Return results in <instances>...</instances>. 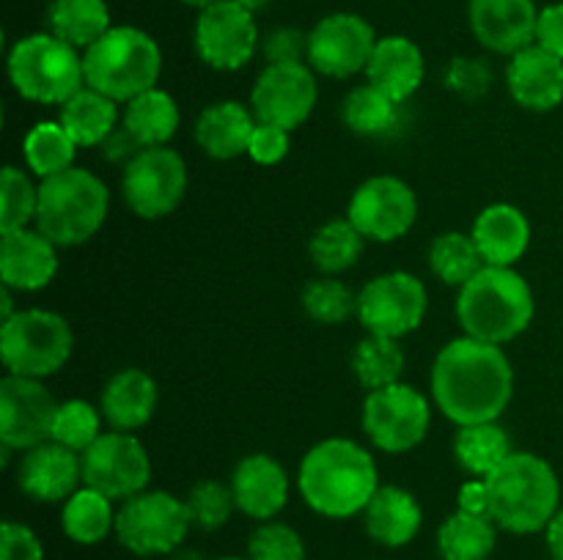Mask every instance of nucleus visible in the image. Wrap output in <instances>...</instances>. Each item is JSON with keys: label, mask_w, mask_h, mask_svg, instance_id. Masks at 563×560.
<instances>
[{"label": "nucleus", "mask_w": 563, "mask_h": 560, "mask_svg": "<svg viewBox=\"0 0 563 560\" xmlns=\"http://www.w3.org/2000/svg\"><path fill=\"white\" fill-rule=\"evenodd\" d=\"M515 371L500 346L465 335L445 346L432 368V395L460 426L493 423L506 412Z\"/></svg>", "instance_id": "nucleus-1"}, {"label": "nucleus", "mask_w": 563, "mask_h": 560, "mask_svg": "<svg viewBox=\"0 0 563 560\" xmlns=\"http://www.w3.org/2000/svg\"><path fill=\"white\" fill-rule=\"evenodd\" d=\"M297 486L317 514L346 519L366 511L368 500L377 494V464L372 453L352 439H324L302 459Z\"/></svg>", "instance_id": "nucleus-2"}, {"label": "nucleus", "mask_w": 563, "mask_h": 560, "mask_svg": "<svg viewBox=\"0 0 563 560\" xmlns=\"http://www.w3.org/2000/svg\"><path fill=\"white\" fill-rule=\"evenodd\" d=\"M484 481L489 489V516L517 536L548 530L561 511L559 475L537 453H511Z\"/></svg>", "instance_id": "nucleus-3"}, {"label": "nucleus", "mask_w": 563, "mask_h": 560, "mask_svg": "<svg viewBox=\"0 0 563 560\" xmlns=\"http://www.w3.org/2000/svg\"><path fill=\"white\" fill-rule=\"evenodd\" d=\"M456 316L471 338L506 344L526 333L533 318V291L511 267H484L456 296Z\"/></svg>", "instance_id": "nucleus-4"}, {"label": "nucleus", "mask_w": 563, "mask_h": 560, "mask_svg": "<svg viewBox=\"0 0 563 560\" xmlns=\"http://www.w3.org/2000/svg\"><path fill=\"white\" fill-rule=\"evenodd\" d=\"M159 69H163V55L157 42L141 27L130 25L110 27L82 55L88 88L104 93L113 102H130L154 88Z\"/></svg>", "instance_id": "nucleus-5"}, {"label": "nucleus", "mask_w": 563, "mask_h": 560, "mask_svg": "<svg viewBox=\"0 0 563 560\" xmlns=\"http://www.w3.org/2000/svg\"><path fill=\"white\" fill-rule=\"evenodd\" d=\"M108 187L82 168L55 173L38 187L36 231L60 247L91 239L108 217Z\"/></svg>", "instance_id": "nucleus-6"}, {"label": "nucleus", "mask_w": 563, "mask_h": 560, "mask_svg": "<svg viewBox=\"0 0 563 560\" xmlns=\"http://www.w3.org/2000/svg\"><path fill=\"white\" fill-rule=\"evenodd\" d=\"M9 77L22 97L42 104H64L86 82L82 58L53 33L20 38L9 53Z\"/></svg>", "instance_id": "nucleus-7"}, {"label": "nucleus", "mask_w": 563, "mask_h": 560, "mask_svg": "<svg viewBox=\"0 0 563 560\" xmlns=\"http://www.w3.org/2000/svg\"><path fill=\"white\" fill-rule=\"evenodd\" d=\"M71 344L69 322L53 311H20L0 327V355L14 377H49L66 366Z\"/></svg>", "instance_id": "nucleus-8"}, {"label": "nucleus", "mask_w": 563, "mask_h": 560, "mask_svg": "<svg viewBox=\"0 0 563 560\" xmlns=\"http://www.w3.org/2000/svg\"><path fill=\"white\" fill-rule=\"evenodd\" d=\"M192 519L185 500L170 492H137L115 514V536L132 555H168L185 541Z\"/></svg>", "instance_id": "nucleus-9"}, {"label": "nucleus", "mask_w": 563, "mask_h": 560, "mask_svg": "<svg viewBox=\"0 0 563 560\" xmlns=\"http://www.w3.org/2000/svg\"><path fill=\"white\" fill-rule=\"evenodd\" d=\"M121 190H124L126 206H130L137 217H165V214L174 212L181 203V198H185V159H181L174 148H141V152L126 163Z\"/></svg>", "instance_id": "nucleus-10"}, {"label": "nucleus", "mask_w": 563, "mask_h": 560, "mask_svg": "<svg viewBox=\"0 0 563 560\" xmlns=\"http://www.w3.org/2000/svg\"><path fill=\"white\" fill-rule=\"evenodd\" d=\"M429 404L410 384L372 390L363 404V428L379 450L405 453L423 443L429 432Z\"/></svg>", "instance_id": "nucleus-11"}, {"label": "nucleus", "mask_w": 563, "mask_h": 560, "mask_svg": "<svg viewBox=\"0 0 563 560\" xmlns=\"http://www.w3.org/2000/svg\"><path fill=\"white\" fill-rule=\"evenodd\" d=\"M427 313V289L410 272H388L368 280L357 294V316L368 335L396 338L421 327Z\"/></svg>", "instance_id": "nucleus-12"}, {"label": "nucleus", "mask_w": 563, "mask_h": 560, "mask_svg": "<svg viewBox=\"0 0 563 560\" xmlns=\"http://www.w3.org/2000/svg\"><path fill=\"white\" fill-rule=\"evenodd\" d=\"M82 481L110 500H130L143 492L152 478V461L146 448L132 434H102L80 453Z\"/></svg>", "instance_id": "nucleus-13"}, {"label": "nucleus", "mask_w": 563, "mask_h": 560, "mask_svg": "<svg viewBox=\"0 0 563 560\" xmlns=\"http://www.w3.org/2000/svg\"><path fill=\"white\" fill-rule=\"evenodd\" d=\"M258 44L253 11L236 0H218L201 9L196 25V47L203 64L234 71L253 58Z\"/></svg>", "instance_id": "nucleus-14"}, {"label": "nucleus", "mask_w": 563, "mask_h": 560, "mask_svg": "<svg viewBox=\"0 0 563 560\" xmlns=\"http://www.w3.org/2000/svg\"><path fill=\"white\" fill-rule=\"evenodd\" d=\"M416 192L396 176H374L363 181L350 201V223L366 239L394 242L416 225Z\"/></svg>", "instance_id": "nucleus-15"}, {"label": "nucleus", "mask_w": 563, "mask_h": 560, "mask_svg": "<svg viewBox=\"0 0 563 560\" xmlns=\"http://www.w3.org/2000/svg\"><path fill=\"white\" fill-rule=\"evenodd\" d=\"M53 393L38 379L9 377L0 382V439L9 448H36L53 437L58 415Z\"/></svg>", "instance_id": "nucleus-16"}, {"label": "nucleus", "mask_w": 563, "mask_h": 560, "mask_svg": "<svg viewBox=\"0 0 563 560\" xmlns=\"http://www.w3.org/2000/svg\"><path fill=\"white\" fill-rule=\"evenodd\" d=\"M251 104L258 124L291 132L317 104V80L306 64H269L253 86Z\"/></svg>", "instance_id": "nucleus-17"}, {"label": "nucleus", "mask_w": 563, "mask_h": 560, "mask_svg": "<svg viewBox=\"0 0 563 560\" xmlns=\"http://www.w3.org/2000/svg\"><path fill=\"white\" fill-rule=\"evenodd\" d=\"M374 27L357 14H330L308 33V60L328 77H350L372 60Z\"/></svg>", "instance_id": "nucleus-18"}, {"label": "nucleus", "mask_w": 563, "mask_h": 560, "mask_svg": "<svg viewBox=\"0 0 563 560\" xmlns=\"http://www.w3.org/2000/svg\"><path fill=\"white\" fill-rule=\"evenodd\" d=\"M539 11L533 0H471V27L493 53L515 55L537 38Z\"/></svg>", "instance_id": "nucleus-19"}, {"label": "nucleus", "mask_w": 563, "mask_h": 560, "mask_svg": "<svg viewBox=\"0 0 563 560\" xmlns=\"http://www.w3.org/2000/svg\"><path fill=\"white\" fill-rule=\"evenodd\" d=\"M82 481V461L60 443H42L22 456L20 486L38 503H58L77 492Z\"/></svg>", "instance_id": "nucleus-20"}, {"label": "nucleus", "mask_w": 563, "mask_h": 560, "mask_svg": "<svg viewBox=\"0 0 563 560\" xmlns=\"http://www.w3.org/2000/svg\"><path fill=\"white\" fill-rule=\"evenodd\" d=\"M509 91L526 110L548 113L563 102V60L539 44L511 55Z\"/></svg>", "instance_id": "nucleus-21"}, {"label": "nucleus", "mask_w": 563, "mask_h": 560, "mask_svg": "<svg viewBox=\"0 0 563 560\" xmlns=\"http://www.w3.org/2000/svg\"><path fill=\"white\" fill-rule=\"evenodd\" d=\"M231 492L242 514L267 522L284 511L289 500V478L273 456L253 453L236 464L231 475Z\"/></svg>", "instance_id": "nucleus-22"}, {"label": "nucleus", "mask_w": 563, "mask_h": 560, "mask_svg": "<svg viewBox=\"0 0 563 560\" xmlns=\"http://www.w3.org/2000/svg\"><path fill=\"white\" fill-rule=\"evenodd\" d=\"M42 231L16 228L3 234L0 245V275L3 285L20 291L44 289L58 272V253Z\"/></svg>", "instance_id": "nucleus-23"}, {"label": "nucleus", "mask_w": 563, "mask_h": 560, "mask_svg": "<svg viewBox=\"0 0 563 560\" xmlns=\"http://www.w3.org/2000/svg\"><path fill=\"white\" fill-rule=\"evenodd\" d=\"M473 242L489 267H511L520 261L531 242V225L517 206L495 203L487 206L473 223Z\"/></svg>", "instance_id": "nucleus-24"}, {"label": "nucleus", "mask_w": 563, "mask_h": 560, "mask_svg": "<svg viewBox=\"0 0 563 560\" xmlns=\"http://www.w3.org/2000/svg\"><path fill=\"white\" fill-rule=\"evenodd\" d=\"M368 86L379 88L394 102H407L423 82V55L405 36H385L374 47L366 66Z\"/></svg>", "instance_id": "nucleus-25"}, {"label": "nucleus", "mask_w": 563, "mask_h": 560, "mask_svg": "<svg viewBox=\"0 0 563 560\" xmlns=\"http://www.w3.org/2000/svg\"><path fill=\"white\" fill-rule=\"evenodd\" d=\"M154 410H157V382L141 368H124L104 384L102 412L115 432L146 426Z\"/></svg>", "instance_id": "nucleus-26"}, {"label": "nucleus", "mask_w": 563, "mask_h": 560, "mask_svg": "<svg viewBox=\"0 0 563 560\" xmlns=\"http://www.w3.org/2000/svg\"><path fill=\"white\" fill-rule=\"evenodd\" d=\"M366 533L385 547H405L421 530V505L407 489L379 486L366 505Z\"/></svg>", "instance_id": "nucleus-27"}, {"label": "nucleus", "mask_w": 563, "mask_h": 560, "mask_svg": "<svg viewBox=\"0 0 563 560\" xmlns=\"http://www.w3.org/2000/svg\"><path fill=\"white\" fill-rule=\"evenodd\" d=\"M256 121L240 102L209 104L196 124V141L214 159H234L251 148Z\"/></svg>", "instance_id": "nucleus-28"}, {"label": "nucleus", "mask_w": 563, "mask_h": 560, "mask_svg": "<svg viewBox=\"0 0 563 560\" xmlns=\"http://www.w3.org/2000/svg\"><path fill=\"white\" fill-rule=\"evenodd\" d=\"M115 102L93 88H80L60 104L58 124L69 132L77 146H102L115 132Z\"/></svg>", "instance_id": "nucleus-29"}, {"label": "nucleus", "mask_w": 563, "mask_h": 560, "mask_svg": "<svg viewBox=\"0 0 563 560\" xmlns=\"http://www.w3.org/2000/svg\"><path fill=\"white\" fill-rule=\"evenodd\" d=\"M179 126V108L174 97L159 88H148L141 97L130 99L124 110V130L141 148L165 146Z\"/></svg>", "instance_id": "nucleus-30"}, {"label": "nucleus", "mask_w": 563, "mask_h": 560, "mask_svg": "<svg viewBox=\"0 0 563 560\" xmlns=\"http://www.w3.org/2000/svg\"><path fill=\"white\" fill-rule=\"evenodd\" d=\"M511 450V439L504 426L498 423H473V426H460L454 437V456L471 475L489 478L500 464H504Z\"/></svg>", "instance_id": "nucleus-31"}, {"label": "nucleus", "mask_w": 563, "mask_h": 560, "mask_svg": "<svg viewBox=\"0 0 563 560\" xmlns=\"http://www.w3.org/2000/svg\"><path fill=\"white\" fill-rule=\"evenodd\" d=\"M47 22L53 36L88 49L110 31V11L104 0H53Z\"/></svg>", "instance_id": "nucleus-32"}, {"label": "nucleus", "mask_w": 563, "mask_h": 560, "mask_svg": "<svg viewBox=\"0 0 563 560\" xmlns=\"http://www.w3.org/2000/svg\"><path fill=\"white\" fill-rule=\"evenodd\" d=\"M60 525L64 533L75 544H99L108 538L110 530H115V514L110 497H104L97 489L86 486L77 489L69 500H66L64 511H60Z\"/></svg>", "instance_id": "nucleus-33"}, {"label": "nucleus", "mask_w": 563, "mask_h": 560, "mask_svg": "<svg viewBox=\"0 0 563 560\" xmlns=\"http://www.w3.org/2000/svg\"><path fill=\"white\" fill-rule=\"evenodd\" d=\"M495 538V522L489 516L456 511L440 527L438 547L443 560H489Z\"/></svg>", "instance_id": "nucleus-34"}, {"label": "nucleus", "mask_w": 563, "mask_h": 560, "mask_svg": "<svg viewBox=\"0 0 563 560\" xmlns=\"http://www.w3.org/2000/svg\"><path fill=\"white\" fill-rule=\"evenodd\" d=\"M352 371H355L357 382L368 390L396 384L405 371V351H401L399 340L383 338V335L363 338L352 355Z\"/></svg>", "instance_id": "nucleus-35"}, {"label": "nucleus", "mask_w": 563, "mask_h": 560, "mask_svg": "<svg viewBox=\"0 0 563 560\" xmlns=\"http://www.w3.org/2000/svg\"><path fill=\"white\" fill-rule=\"evenodd\" d=\"M341 119L357 135H388L399 124V102L385 97L379 88L361 86L346 93Z\"/></svg>", "instance_id": "nucleus-36"}, {"label": "nucleus", "mask_w": 563, "mask_h": 560, "mask_svg": "<svg viewBox=\"0 0 563 560\" xmlns=\"http://www.w3.org/2000/svg\"><path fill=\"white\" fill-rule=\"evenodd\" d=\"M429 264H432V272L440 280H445L449 285H460V289L473 275H478L487 267L473 236L460 234V231H449V234L438 236L432 242Z\"/></svg>", "instance_id": "nucleus-37"}, {"label": "nucleus", "mask_w": 563, "mask_h": 560, "mask_svg": "<svg viewBox=\"0 0 563 560\" xmlns=\"http://www.w3.org/2000/svg\"><path fill=\"white\" fill-rule=\"evenodd\" d=\"M22 148H25V159L33 173L49 179V176L64 173V170L71 168L77 143L71 141L64 126L47 121V124H36L27 132Z\"/></svg>", "instance_id": "nucleus-38"}, {"label": "nucleus", "mask_w": 563, "mask_h": 560, "mask_svg": "<svg viewBox=\"0 0 563 560\" xmlns=\"http://www.w3.org/2000/svg\"><path fill=\"white\" fill-rule=\"evenodd\" d=\"M363 239L366 236L350 223V220H333L324 223L311 239V258L322 272L335 275L350 269L361 258Z\"/></svg>", "instance_id": "nucleus-39"}, {"label": "nucleus", "mask_w": 563, "mask_h": 560, "mask_svg": "<svg viewBox=\"0 0 563 560\" xmlns=\"http://www.w3.org/2000/svg\"><path fill=\"white\" fill-rule=\"evenodd\" d=\"M302 307L319 324H341L357 313V296L341 280L319 278L302 291Z\"/></svg>", "instance_id": "nucleus-40"}, {"label": "nucleus", "mask_w": 563, "mask_h": 560, "mask_svg": "<svg viewBox=\"0 0 563 560\" xmlns=\"http://www.w3.org/2000/svg\"><path fill=\"white\" fill-rule=\"evenodd\" d=\"M99 437H102L99 434V415L91 404H86V401H66V404L58 406V415H55L53 423V437H49L53 443H60L69 450H75V453H82Z\"/></svg>", "instance_id": "nucleus-41"}, {"label": "nucleus", "mask_w": 563, "mask_h": 560, "mask_svg": "<svg viewBox=\"0 0 563 560\" xmlns=\"http://www.w3.org/2000/svg\"><path fill=\"white\" fill-rule=\"evenodd\" d=\"M0 195H3V214H0V231L9 234V231L25 228L31 220H36V206H38V190L31 184L22 170H16L14 165L3 168V184H0Z\"/></svg>", "instance_id": "nucleus-42"}, {"label": "nucleus", "mask_w": 563, "mask_h": 560, "mask_svg": "<svg viewBox=\"0 0 563 560\" xmlns=\"http://www.w3.org/2000/svg\"><path fill=\"white\" fill-rule=\"evenodd\" d=\"M187 511H190L192 525L203 527V530H218L229 522L231 511L236 508L234 492L231 486H223L218 481H201L190 489L187 494Z\"/></svg>", "instance_id": "nucleus-43"}, {"label": "nucleus", "mask_w": 563, "mask_h": 560, "mask_svg": "<svg viewBox=\"0 0 563 560\" xmlns=\"http://www.w3.org/2000/svg\"><path fill=\"white\" fill-rule=\"evenodd\" d=\"M251 560H306V544L295 527L284 522H264L247 541Z\"/></svg>", "instance_id": "nucleus-44"}, {"label": "nucleus", "mask_w": 563, "mask_h": 560, "mask_svg": "<svg viewBox=\"0 0 563 560\" xmlns=\"http://www.w3.org/2000/svg\"><path fill=\"white\" fill-rule=\"evenodd\" d=\"M445 86L465 99H478L493 88V69L478 58H454L445 71Z\"/></svg>", "instance_id": "nucleus-45"}, {"label": "nucleus", "mask_w": 563, "mask_h": 560, "mask_svg": "<svg viewBox=\"0 0 563 560\" xmlns=\"http://www.w3.org/2000/svg\"><path fill=\"white\" fill-rule=\"evenodd\" d=\"M0 560H44L42 541H38L31 527L20 525V522H3Z\"/></svg>", "instance_id": "nucleus-46"}, {"label": "nucleus", "mask_w": 563, "mask_h": 560, "mask_svg": "<svg viewBox=\"0 0 563 560\" xmlns=\"http://www.w3.org/2000/svg\"><path fill=\"white\" fill-rule=\"evenodd\" d=\"M264 55L269 64H302V55H308V36L297 27H278L264 38Z\"/></svg>", "instance_id": "nucleus-47"}, {"label": "nucleus", "mask_w": 563, "mask_h": 560, "mask_svg": "<svg viewBox=\"0 0 563 560\" xmlns=\"http://www.w3.org/2000/svg\"><path fill=\"white\" fill-rule=\"evenodd\" d=\"M247 154L258 165H275L289 154V132L273 124H256Z\"/></svg>", "instance_id": "nucleus-48"}, {"label": "nucleus", "mask_w": 563, "mask_h": 560, "mask_svg": "<svg viewBox=\"0 0 563 560\" xmlns=\"http://www.w3.org/2000/svg\"><path fill=\"white\" fill-rule=\"evenodd\" d=\"M537 44L563 60V3L539 11Z\"/></svg>", "instance_id": "nucleus-49"}, {"label": "nucleus", "mask_w": 563, "mask_h": 560, "mask_svg": "<svg viewBox=\"0 0 563 560\" xmlns=\"http://www.w3.org/2000/svg\"><path fill=\"white\" fill-rule=\"evenodd\" d=\"M456 503H460V511H465V514L489 516L487 481H484V478H478V481H467L465 486L460 489V497H456ZM489 519H493V516H489Z\"/></svg>", "instance_id": "nucleus-50"}, {"label": "nucleus", "mask_w": 563, "mask_h": 560, "mask_svg": "<svg viewBox=\"0 0 563 560\" xmlns=\"http://www.w3.org/2000/svg\"><path fill=\"white\" fill-rule=\"evenodd\" d=\"M548 547H550V555H553V560H563V508L548 525Z\"/></svg>", "instance_id": "nucleus-51"}, {"label": "nucleus", "mask_w": 563, "mask_h": 560, "mask_svg": "<svg viewBox=\"0 0 563 560\" xmlns=\"http://www.w3.org/2000/svg\"><path fill=\"white\" fill-rule=\"evenodd\" d=\"M0 302H3V322H9V318L14 316V311H11V289H9V285H3V294H0Z\"/></svg>", "instance_id": "nucleus-52"}, {"label": "nucleus", "mask_w": 563, "mask_h": 560, "mask_svg": "<svg viewBox=\"0 0 563 560\" xmlns=\"http://www.w3.org/2000/svg\"><path fill=\"white\" fill-rule=\"evenodd\" d=\"M236 3H242L245 9H251V11H256V9H262V5H267L269 0H236Z\"/></svg>", "instance_id": "nucleus-53"}, {"label": "nucleus", "mask_w": 563, "mask_h": 560, "mask_svg": "<svg viewBox=\"0 0 563 560\" xmlns=\"http://www.w3.org/2000/svg\"><path fill=\"white\" fill-rule=\"evenodd\" d=\"M185 3H190V5H201V9H207V5L218 3V0H185Z\"/></svg>", "instance_id": "nucleus-54"}, {"label": "nucleus", "mask_w": 563, "mask_h": 560, "mask_svg": "<svg viewBox=\"0 0 563 560\" xmlns=\"http://www.w3.org/2000/svg\"><path fill=\"white\" fill-rule=\"evenodd\" d=\"M218 560H242V558H234V555H231V558H218Z\"/></svg>", "instance_id": "nucleus-55"}]
</instances>
